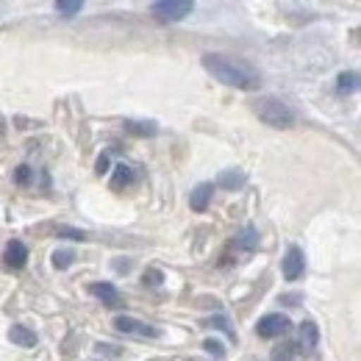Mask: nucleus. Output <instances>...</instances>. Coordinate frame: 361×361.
Instances as JSON below:
<instances>
[{
    "label": "nucleus",
    "mask_w": 361,
    "mask_h": 361,
    "mask_svg": "<svg viewBox=\"0 0 361 361\" xmlns=\"http://www.w3.org/2000/svg\"><path fill=\"white\" fill-rule=\"evenodd\" d=\"M356 90H359V73L356 70H348L336 78V94L345 97V94H353Z\"/></svg>",
    "instance_id": "15"
},
{
    "label": "nucleus",
    "mask_w": 361,
    "mask_h": 361,
    "mask_svg": "<svg viewBox=\"0 0 361 361\" xmlns=\"http://www.w3.org/2000/svg\"><path fill=\"white\" fill-rule=\"evenodd\" d=\"M123 126H126L128 134H134V136H156L159 134V126L150 123V120H126Z\"/></svg>",
    "instance_id": "14"
},
{
    "label": "nucleus",
    "mask_w": 361,
    "mask_h": 361,
    "mask_svg": "<svg viewBox=\"0 0 361 361\" xmlns=\"http://www.w3.org/2000/svg\"><path fill=\"white\" fill-rule=\"evenodd\" d=\"M253 111H256V117L264 123V126H270V128H292L295 126V111L289 109V103H283L281 97H259L256 103H253Z\"/></svg>",
    "instance_id": "2"
},
{
    "label": "nucleus",
    "mask_w": 361,
    "mask_h": 361,
    "mask_svg": "<svg viewBox=\"0 0 361 361\" xmlns=\"http://www.w3.org/2000/svg\"><path fill=\"white\" fill-rule=\"evenodd\" d=\"M289 328H292V322H289V317L283 314H264L256 322V334L262 339H278V336L289 334Z\"/></svg>",
    "instance_id": "5"
},
{
    "label": "nucleus",
    "mask_w": 361,
    "mask_h": 361,
    "mask_svg": "<svg viewBox=\"0 0 361 361\" xmlns=\"http://www.w3.org/2000/svg\"><path fill=\"white\" fill-rule=\"evenodd\" d=\"M142 281H145V286H161V281H164V272L161 270H145V275H142Z\"/></svg>",
    "instance_id": "24"
},
{
    "label": "nucleus",
    "mask_w": 361,
    "mask_h": 361,
    "mask_svg": "<svg viewBox=\"0 0 361 361\" xmlns=\"http://www.w3.org/2000/svg\"><path fill=\"white\" fill-rule=\"evenodd\" d=\"M81 8H84L81 0H59V3H56V11H59L61 17H75V14H81Z\"/></svg>",
    "instance_id": "18"
},
{
    "label": "nucleus",
    "mask_w": 361,
    "mask_h": 361,
    "mask_svg": "<svg viewBox=\"0 0 361 361\" xmlns=\"http://www.w3.org/2000/svg\"><path fill=\"white\" fill-rule=\"evenodd\" d=\"M245 180H247V178H245V173H242V170H223V173L217 176V180H214V183H217L220 189L236 192L239 186H245Z\"/></svg>",
    "instance_id": "13"
},
{
    "label": "nucleus",
    "mask_w": 361,
    "mask_h": 361,
    "mask_svg": "<svg viewBox=\"0 0 361 361\" xmlns=\"http://www.w3.org/2000/svg\"><path fill=\"white\" fill-rule=\"evenodd\" d=\"M200 64H203V70L209 75H214L226 87H233V90L242 92H256L262 87V73L247 59H233V56H223V53H206L200 59Z\"/></svg>",
    "instance_id": "1"
},
{
    "label": "nucleus",
    "mask_w": 361,
    "mask_h": 361,
    "mask_svg": "<svg viewBox=\"0 0 361 361\" xmlns=\"http://www.w3.org/2000/svg\"><path fill=\"white\" fill-rule=\"evenodd\" d=\"M3 262H6V267H8V270H23V267H25V262H28V247H25L20 239L6 242Z\"/></svg>",
    "instance_id": "7"
},
{
    "label": "nucleus",
    "mask_w": 361,
    "mask_h": 361,
    "mask_svg": "<svg viewBox=\"0 0 361 361\" xmlns=\"http://www.w3.org/2000/svg\"><path fill=\"white\" fill-rule=\"evenodd\" d=\"M94 173H97V176H103V173H109V156H106V153H103V156L97 159V170H94Z\"/></svg>",
    "instance_id": "26"
},
{
    "label": "nucleus",
    "mask_w": 361,
    "mask_h": 361,
    "mask_svg": "<svg viewBox=\"0 0 361 361\" xmlns=\"http://www.w3.org/2000/svg\"><path fill=\"white\" fill-rule=\"evenodd\" d=\"M73 262H75V253L73 250H56L53 253V267L56 270H67Z\"/></svg>",
    "instance_id": "20"
},
{
    "label": "nucleus",
    "mask_w": 361,
    "mask_h": 361,
    "mask_svg": "<svg viewBox=\"0 0 361 361\" xmlns=\"http://www.w3.org/2000/svg\"><path fill=\"white\" fill-rule=\"evenodd\" d=\"M295 353H298V345L283 342V345H278V348L272 350V361H292L295 359Z\"/></svg>",
    "instance_id": "19"
},
{
    "label": "nucleus",
    "mask_w": 361,
    "mask_h": 361,
    "mask_svg": "<svg viewBox=\"0 0 361 361\" xmlns=\"http://www.w3.org/2000/svg\"><path fill=\"white\" fill-rule=\"evenodd\" d=\"M136 180V167H128V164H117L114 167V178H111V189H123L128 183Z\"/></svg>",
    "instance_id": "16"
},
{
    "label": "nucleus",
    "mask_w": 361,
    "mask_h": 361,
    "mask_svg": "<svg viewBox=\"0 0 361 361\" xmlns=\"http://www.w3.org/2000/svg\"><path fill=\"white\" fill-rule=\"evenodd\" d=\"M300 300H303V295H281V303H286V306H300Z\"/></svg>",
    "instance_id": "25"
},
{
    "label": "nucleus",
    "mask_w": 361,
    "mask_h": 361,
    "mask_svg": "<svg viewBox=\"0 0 361 361\" xmlns=\"http://www.w3.org/2000/svg\"><path fill=\"white\" fill-rule=\"evenodd\" d=\"M31 176H34V170H31L28 164H20V167L14 170V183H17V186H28V183H31Z\"/></svg>",
    "instance_id": "23"
},
{
    "label": "nucleus",
    "mask_w": 361,
    "mask_h": 361,
    "mask_svg": "<svg viewBox=\"0 0 361 361\" xmlns=\"http://www.w3.org/2000/svg\"><path fill=\"white\" fill-rule=\"evenodd\" d=\"M212 195H214V183H200V186H195L192 195H189L192 212H206L209 203H212Z\"/></svg>",
    "instance_id": "9"
},
{
    "label": "nucleus",
    "mask_w": 361,
    "mask_h": 361,
    "mask_svg": "<svg viewBox=\"0 0 361 361\" xmlns=\"http://www.w3.org/2000/svg\"><path fill=\"white\" fill-rule=\"evenodd\" d=\"M8 339H11L17 348H34V345H37V334H34L31 328H25V325H11Z\"/></svg>",
    "instance_id": "12"
},
{
    "label": "nucleus",
    "mask_w": 361,
    "mask_h": 361,
    "mask_svg": "<svg viewBox=\"0 0 361 361\" xmlns=\"http://www.w3.org/2000/svg\"><path fill=\"white\" fill-rule=\"evenodd\" d=\"M195 11V3L192 0H159L150 6V14L156 23L161 25H170V23H180L183 17H189Z\"/></svg>",
    "instance_id": "3"
},
{
    "label": "nucleus",
    "mask_w": 361,
    "mask_h": 361,
    "mask_svg": "<svg viewBox=\"0 0 361 361\" xmlns=\"http://www.w3.org/2000/svg\"><path fill=\"white\" fill-rule=\"evenodd\" d=\"M203 325H206V328H217V331H223L231 342H236V331L231 328V319H228V317H223V314L209 317V319H203Z\"/></svg>",
    "instance_id": "17"
},
{
    "label": "nucleus",
    "mask_w": 361,
    "mask_h": 361,
    "mask_svg": "<svg viewBox=\"0 0 361 361\" xmlns=\"http://www.w3.org/2000/svg\"><path fill=\"white\" fill-rule=\"evenodd\" d=\"M233 247H236V253H253L259 247V231L253 226H245L242 233L233 239Z\"/></svg>",
    "instance_id": "10"
},
{
    "label": "nucleus",
    "mask_w": 361,
    "mask_h": 361,
    "mask_svg": "<svg viewBox=\"0 0 361 361\" xmlns=\"http://www.w3.org/2000/svg\"><path fill=\"white\" fill-rule=\"evenodd\" d=\"M203 350L209 353V356H214V359H226V350H223V342H217V339H206L203 342Z\"/></svg>",
    "instance_id": "22"
},
{
    "label": "nucleus",
    "mask_w": 361,
    "mask_h": 361,
    "mask_svg": "<svg viewBox=\"0 0 361 361\" xmlns=\"http://www.w3.org/2000/svg\"><path fill=\"white\" fill-rule=\"evenodd\" d=\"M90 295L92 298H97L103 306H109V309H117V306H123V298H120V292H117V286L114 283H109V281H97V283H90Z\"/></svg>",
    "instance_id": "6"
},
{
    "label": "nucleus",
    "mask_w": 361,
    "mask_h": 361,
    "mask_svg": "<svg viewBox=\"0 0 361 361\" xmlns=\"http://www.w3.org/2000/svg\"><path fill=\"white\" fill-rule=\"evenodd\" d=\"M56 233H59V236H67V239H75V242L90 239V233H87V231H78V228H67V226H59L56 228Z\"/></svg>",
    "instance_id": "21"
},
{
    "label": "nucleus",
    "mask_w": 361,
    "mask_h": 361,
    "mask_svg": "<svg viewBox=\"0 0 361 361\" xmlns=\"http://www.w3.org/2000/svg\"><path fill=\"white\" fill-rule=\"evenodd\" d=\"M317 345H319V331H317V325L312 319L300 322V348H303L306 353H312ZM300 348H298V350H300Z\"/></svg>",
    "instance_id": "11"
},
{
    "label": "nucleus",
    "mask_w": 361,
    "mask_h": 361,
    "mask_svg": "<svg viewBox=\"0 0 361 361\" xmlns=\"http://www.w3.org/2000/svg\"><path fill=\"white\" fill-rule=\"evenodd\" d=\"M114 331H120V334H126V336H139V339H159L161 336V328H153V325H145V322H139L134 317H114Z\"/></svg>",
    "instance_id": "4"
},
{
    "label": "nucleus",
    "mask_w": 361,
    "mask_h": 361,
    "mask_svg": "<svg viewBox=\"0 0 361 361\" xmlns=\"http://www.w3.org/2000/svg\"><path fill=\"white\" fill-rule=\"evenodd\" d=\"M303 272H306V256H303L300 247L292 245V247L286 250V259H283V278H286V281H298Z\"/></svg>",
    "instance_id": "8"
}]
</instances>
